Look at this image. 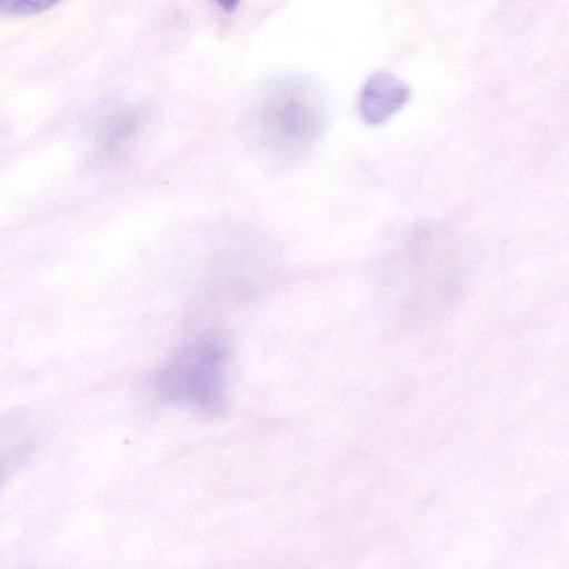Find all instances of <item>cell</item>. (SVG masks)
I'll return each instance as SVG.
<instances>
[{"mask_svg":"<svg viewBox=\"0 0 569 569\" xmlns=\"http://www.w3.org/2000/svg\"><path fill=\"white\" fill-rule=\"evenodd\" d=\"M326 123L319 86L302 76L267 82L249 104L246 129L253 151L279 167L292 164L315 144Z\"/></svg>","mask_w":569,"mask_h":569,"instance_id":"1","label":"cell"},{"mask_svg":"<svg viewBox=\"0 0 569 569\" xmlns=\"http://www.w3.org/2000/svg\"><path fill=\"white\" fill-rule=\"evenodd\" d=\"M227 347L216 335H203L183 346L163 369L160 378L164 396L217 409L222 401Z\"/></svg>","mask_w":569,"mask_h":569,"instance_id":"2","label":"cell"},{"mask_svg":"<svg viewBox=\"0 0 569 569\" xmlns=\"http://www.w3.org/2000/svg\"><path fill=\"white\" fill-rule=\"evenodd\" d=\"M410 98V87L397 76L379 71L363 83L359 113L368 124H380L398 112Z\"/></svg>","mask_w":569,"mask_h":569,"instance_id":"3","label":"cell"},{"mask_svg":"<svg viewBox=\"0 0 569 569\" xmlns=\"http://www.w3.org/2000/svg\"><path fill=\"white\" fill-rule=\"evenodd\" d=\"M61 0H0V13L31 16L56 6Z\"/></svg>","mask_w":569,"mask_h":569,"instance_id":"4","label":"cell"},{"mask_svg":"<svg viewBox=\"0 0 569 569\" xmlns=\"http://www.w3.org/2000/svg\"><path fill=\"white\" fill-rule=\"evenodd\" d=\"M223 10L231 11L237 8L239 0H214Z\"/></svg>","mask_w":569,"mask_h":569,"instance_id":"5","label":"cell"}]
</instances>
